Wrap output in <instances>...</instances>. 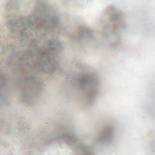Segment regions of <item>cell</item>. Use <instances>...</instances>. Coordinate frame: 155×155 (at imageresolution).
Instances as JSON below:
<instances>
[{
    "instance_id": "obj_1",
    "label": "cell",
    "mask_w": 155,
    "mask_h": 155,
    "mask_svg": "<svg viewBox=\"0 0 155 155\" xmlns=\"http://www.w3.org/2000/svg\"><path fill=\"white\" fill-rule=\"evenodd\" d=\"M101 18L103 36L110 46H117L121 43L126 27L124 14L114 6H111L105 10Z\"/></svg>"
},
{
    "instance_id": "obj_2",
    "label": "cell",
    "mask_w": 155,
    "mask_h": 155,
    "mask_svg": "<svg viewBox=\"0 0 155 155\" xmlns=\"http://www.w3.org/2000/svg\"><path fill=\"white\" fill-rule=\"evenodd\" d=\"M77 155H94L86 147L77 142L73 147Z\"/></svg>"
},
{
    "instance_id": "obj_3",
    "label": "cell",
    "mask_w": 155,
    "mask_h": 155,
    "mask_svg": "<svg viewBox=\"0 0 155 155\" xmlns=\"http://www.w3.org/2000/svg\"><path fill=\"white\" fill-rule=\"evenodd\" d=\"M111 128L106 127L104 129L100 135L99 139L101 141H106L111 138L112 136V131Z\"/></svg>"
}]
</instances>
